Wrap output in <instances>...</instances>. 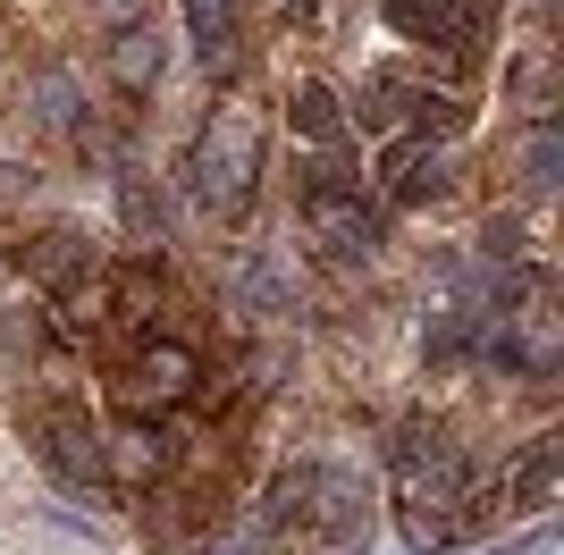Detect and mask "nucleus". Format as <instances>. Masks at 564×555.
<instances>
[{"mask_svg":"<svg viewBox=\"0 0 564 555\" xmlns=\"http://www.w3.org/2000/svg\"><path fill=\"white\" fill-rule=\"evenodd\" d=\"M194 203L203 210H245L253 203V177H261V118L253 110H212V127H203V143H194Z\"/></svg>","mask_w":564,"mask_h":555,"instance_id":"f257e3e1","label":"nucleus"},{"mask_svg":"<svg viewBox=\"0 0 564 555\" xmlns=\"http://www.w3.org/2000/svg\"><path fill=\"white\" fill-rule=\"evenodd\" d=\"M497 303H506V320H497V353L522 370H556L564 362V312L547 295L540 270H506L497 278Z\"/></svg>","mask_w":564,"mask_h":555,"instance_id":"f03ea898","label":"nucleus"},{"mask_svg":"<svg viewBox=\"0 0 564 555\" xmlns=\"http://www.w3.org/2000/svg\"><path fill=\"white\" fill-rule=\"evenodd\" d=\"M304 219H312V236L321 244H337V253H371L379 244V219H371V203L346 185V168H312L304 177Z\"/></svg>","mask_w":564,"mask_h":555,"instance_id":"7ed1b4c3","label":"nucleus"},{"mask_svg":"<svg viewBox=\"0 0 564 555\" xmlns=\"http://www.w3.org/2000/svg\"><path fill=\"white\" fill-rule=\"evenodd\" d=\"M194 388H203V362H194V346H177V337H169V346H143L135 353V370H127V404H194Z\"/></svg>","mask_w":564,"mask_h":555,"instance_id":"20e7f679","label":"nucleus"},{"mask_svg":"<svg viewBox=\"0 0 564 555\" xmlns=\"http://www.w3.org/2000/svg\"><path fill=\"white\" fill-rule=\"evenodd\" d=\"M43 463H51V480H68V488L110 480V471H101V429L85 413H51L43 421Z\"/></svg>","mask_w":564,"mask_h":555,"instance_id":"39448f33","label":"nucleus"},{"mask_svg":"<svg viewBox=\"0 0 564 555\" xmlns=\"http://www.w3.org/2000/svg\"><path fill=\"white\" fill-rule=\"evenodd\" d=\"M388 25H397L404 43L471 51V34H480V9H464V0H388Z\"/></svg>","mask_w":564,"mask_h":555,"instance_id":"423d86ee","label":"nucleus"},{"mask_svg":"<svg viewBox=\"0 0 564 555\" xmlns=\"http://www.w3.org/2000/svg\"><path fill=\"white\" fill-rule=\"evenodd\" d=\"M447 185H455V152H447V143L413 135V143L388 152V194H397V203H438Z\"/></svg>","mask_w":564,"mask_h":555,"instance_id":"0eeeda50","label":"nucleus"},{"mask_svg":"<svg viewBox=\"0 0 564 555\" xmlns=\"http://www.w3.org/2000/svg\"><path fill=\"white\" fill-rule=\"evenodd\" d=\"M161 463H169V438L152 429V421H118V429H101V471L127 488L143 480H161Z\"/></svg>","mask_w":564,"mask_h":555,"instance_id":"6e6552de","label":"nucleus"},{"mask_svg":"<svg viewBox=\"0 0 564 555\" xmlns=\"http://www.w3.org/2000/svg\"><path fill=\"white\" fill-rule=\"evenodd\" d=\"M295 522H312V531H337V522H362V480L354 471H304V505H295Z\"/></svg>","mask_w":564,"mask_h":555,"instance_id":"1a4fd4ad","label":"nucleus"},{"mask_svg":"<svg viewBox=\"0 0 564 555\" xmlns=\"http://www.w3.org/2000/svg\"><path fill=\"white\" fill-rule=\"evenodd\" d=\"M85 261H94V244H85L76 228H43L34 244H25V278H34V286H59V295L85 278Z\"/></svg>","mask_w":564,"mask_h":555,"instance_id":"9d476101","label":"nucleus"},{"mask_svg":"<svg viewBox=\"0 0 564 555\" xmlns=\"http://www.w3.org/2000/svg\"><path fill=\"white\" fill-rule=\"evenodd\" d=\"M110 85L118 92H152V85H161V34H152V25L110 34Z\"/></svg>","mask_w":564,"mask_h":555,"instance_id":"9b49d317","label":"nucleus"},{"mask_svg":"<svg viewBox=\"0 0 564 555\" xmlns=\"http://www.w3.org/2000/svg\"><path fill=\"white\" fill-rule=\"evenodd\" d=\"M25 101H34L43 127H85V85H76L68 68H43L34 85H25Z\"/></svg>","mask_w":564,"mask_h":555,"instance_id":"f8f14e48","label":"nucleus"},{"mask_svg":"<svg viewBox=\"0 0 564 555\" xmlns=\"http://www.w3.org/2000/svg\"><path fill=\"white\" fill-rule=\"evenodd\" d=\"M228 295L245 303V312H286V278L270 270L261 253H236V270H228Z\"/></svg>","mask_w":564,"mask_h":555,"instance_id":"ddd939ff","label":"nucleus"},{"mask_svg":"<svg viewBox=\"0 0 564 555\" xmlns=\"http://www.w3.org/2000/svg\"><path fill=\"white\" fill-rule=\"evenodd\" d=\"M236 0H186V25H194V51L212 59V68H228V51H236V25H228Z\"/></svg>","mask_w":564,"mask_h":555,"instance_id":"4468645a","label":"nucleus"},{"mask_svg":"<svg viewBox=\"0 0 564 555\" xmlns=\"http://www.w3.org/2000/svg\"><path fill=\"white\" fill-rule=\"evenodd\" d=\"M286 110H295V127H304L312 143H346V110H337L329 85H295V101H286Z\"/></svg>","mask_w":564,"mask_h":555,"instance_id":"2eb2a0df","label":"nucleus"},{"mask_svg":"<svg viewBox=\"0 0 564 555\" xmlns=\"http://www.w3.org/2000/svg\"><path fill=\"white\" fill-rule=\"evenodd\" d=\"M556 480H564V446L540 438V446H531V463L514 471V505H547V497H556Z\"/></svg>","mask_w":564,"mask_h":555,"instance_id":"dca6fc26","label":"nucleus"},{"mask_svg":"<svg viewBox=\"0 0 564 555\" xmlns=\"http://www.w3.org/2000/svg\"><path fill=\"white\" fill-rule=\"evenodd\" d=\"M556 177H564V135H556V127L540 118V127L522 135V185H531V194H547Z\"/></svg>","mask_w":564,"mask_h":555,"instance_id":"f3484780","label":"nucleus"},{"mask_svg":"<svg viewBox=\"0 0 564 555\" xmlns=\"http://www.w3.org/2000/svg\"><path fill=\"white\" fill-rule=\"evenodd\" d=\"M118 210H127V228H135L143 244H161V194L143 177H118Z\"/></svg>","mask_w":564,"mask_h":555,"instance_id":"a211bd4d","label":"nucleus"},{"mask_svg":"<svg viewBox=\"0 0 564 555\" xmlns=\"http://www.w3.org/2000/svg\"><path fill=\"white\" fill-rule=\"evenodd\" d=\"M547 76H556V68H547V43H540V51H531V59L514 68V92H522V110H540V118H547Z\"/></svg>","mask_w":564,"mask_h":555,"instance_id":"6ab92c4d","label":"nucleus"},{"mask_svg":"<svg viewBox=\"0 0 564 555\" xmlns=\"http://www.w3.org/2000/svg\"><path fill=\"white\" fill-rule=\"evenodd\" d=\"M152 295H161V286H152V270H127V278H118V320H143V312H152Z\"/></svg>","mask_w":564,"mask_h":555,"instance_id":"aec40b11","label":"nucleus"},{"mask_svg":"<svg viewBox=\"0 0 564 555\" xmlns=\"http://www.w3.org/2000/svg\"><path fill=\"white\" fill-rule=\"evenodd\" d=\"M143 9H152V0H94V25L127 34V25H143Z\"/></svg>","mask_w":564,"mask_h":555,"instance_id":"412c9836","label":"nucleus"},{"mask_svg":"<svg viewBox=\"0 0 564 555\" xmlns=\"http://www.w3.org/2000/svg\"><path fill=\"white\" fill-rule=\"evenodd\" d=\"M321 555H371V538H362V522H337V531H321Z\"/></svg>","mask_w":564,"mask_h":555,"instance_id":"4be33fe9","label":"nucleus"},{"mask_svg":"<svg viewBox=\"0 0 564 555\" xmlns=\"http://www.w3.org/2000/svg\"><path fill=\"white\" fill-rule=\"evenodd\" d=\"M261 547H270V531H261V522H253V531H236V538H228V547H219V555H261Z\"/></svg>","mask_w":564,"mask_h":555,"instance_id":"5701e85b","label":"nucleus"},{"mask_svg":"<svg viewBox=\"0 0 564 555\" xmlns=\"http://www.w3.org/2000/svg\"><path fill=\"white\" fill-rule=\"evenodd\" d=\"M464 9H480V0H464Z\"/></svg>","mask_w":564,"mask_h":555,"instance_id":"b1692460","label":"nucleus"}]
</instances>
